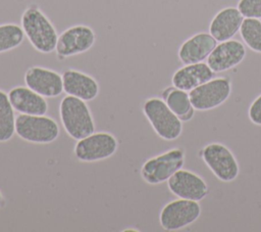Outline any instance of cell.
<instances>
[{
  "mask_svg": "<svg viewBox=\"0 0 261 232\" xmlns=\"http://www.w3.org/2000/svg\"><path fill=\"white\" fill-rule=\"evenodd\" d=\"M238 9L245 18H261V0H240Z\"/></svg>",
  "mask_w": 261,
  "mask_h": 232,
  "instance_id": "cell-23",
  "label": "cell"
},
{
  "mask_svg": "<svg viewBox=\"0 0 261 232\" xmlns=\"http://www.w3.org/2000/svg\"><path fill=\"white\" fill-rule=\"evenodd\" d=\"M250 121L258 126H261V94L258 95L251 103L248 110Z\"/></svg>",
  "mask_w": 261,
  "mask_h": 232,
  "instance_id": "cell-24",
  "label": "cell"
},
{
  "mask_svg": "<svg viewBox=\"0 0 261 232\" xmlns=\"http://www.w3.org/2000/svg\"><path fill=\"white\" fill-rule=\"evenodd\" d=\"M169 191L178 198L200 201L208 194V186L204 179L196 173L180 169L167 181Z\"/></svg>",
  "mask_w": 261,
  "mask_h": 232,
  "instance_id": "cell-11",
  "label": "cell"
},
{
  "mask_svg": "<svg viewBox=\"0 0 261 232\" xmlns=\"http://www.w3.org/2000/svg\"><path fill=\"white\" fill-rule=\"evenodd\" d=\"M143 112L156 134L167 141L177 139L182 132V121L168 107L163 99L148 98L143 104Z\"/></svg>",
  "mask_w": 261,
  "mask_h": 232,
  "instance_id": "cell-3",
  "label": "cell"
},
{
  "mask_svg": "<svg viewBox=\"0 0 261 232\" xmlns=\"http://www.w3.org/2000/svg\"><path fill=\"white\" fill-rule=\"evenodd\" d=\"M217 45L210 33H198L187 39L178 49V58L184 64L202 62Z\"/></svg>",
  "mask_w": 261,
  "mask_h": 232,
  "instance_id": "cell-15",
  "label": "cell"
},
{
  "mask_svg": "<svg viewBox=\"0 0 261 232\" xmlns=\"http://www.w3.org/2000/svg\"><path fill=\"white\" fill-rule=\"evenodd\" d=\"M59 126L55 120L45 114H22L15 117V134L24 141L48 144L59 136Z\"/></svg>",
  "mask_w": 261,
  "mask_h": 232,
  "instance_id": "cell-4",
  "label": "cell"
},
{
  "mask_svg": "<svg viewBox=\"0 0 261 232\" xmlns=\"http://www.w3.org/2000/svg\"><path fill=\"white\" fill-rule=\"evenodd\" d=\"M63 92L85 101L95 99L99 94V84L90 75L69 68L62 74Z\"/></svg>",
  "mask_w": 261,
  "mask_h": 232,
  "instance_id": "cell-14",
  "label": "cell"
},
{
  "mask_svg": "<svg viewBox=\"0 0 261 232\" xmlns=\"http://www.w3.org/2000/svg\"><path fill=\"white\" fill-rule=\"evenodd\" d=\"M59 117L65 132L75 140L85 138L95 131L93 115L83 99L64 96L60 101Z\"/></svg>",
  "mask_w": 261,
  "mask_h": 232,
  "instance_id": "cell-2",
  "label": "cell"
},
{
  "mask_svg": "<svg viewBox=\"0 0 261 232\" xmlns=\"http://www.w3.org/2000/svg\"><path fill=\"white\" fill-rule=\"evenodd\" d=\"M24 83L45 98L57 97L63 92L62 75L48 67L38 65L29 67L24 74Z\"/></svg>",
  "mask_w": 261,
  "mask_h": 232,
  "instance_id": "cell-12",
  "label": "cell"
},
{
  "mask_svg": "<svg viewBox=\"0 0 261 232\" xmlns=\"http://www.w3.org/2000/svg\"><path fill=\"white\" fill-rule=\"evenodd\" d=\"M184 164V150L172 148L147 159L141 168V176L146 183L158 185L167 182L174 173L182 169Z\"/></svg>",
  "mask_w": 261,
  "mask_h": 232,
  "instance_id": "cell-5",
  "label": "cell"
},
{
  "mask_svg": "<svg viewBox=\"0 0 261 232\" xmlns=\"http://www.w3.org/2000/svg\"><path fill=\"white\" fill-rule=\"evenodd\" d=\"M163 100L182 122L190 121L193 118L195 108L192 105L190 95L187 91L174 86L168 87L163 92Z\"/></svg>",
  "mask_w": 261,
  "mask_h": 232,
  "instance_id": "cell-19",
  "label": "cell"
},
{
  "mask_svg": "<svg viewBox=\"0 0 261 232\" xmlns=\"http://www.w3.org/2000/svg\"><path fill=\"white\" fill-rule=\"evenodd\" d=\"M3 201H4V199H3V195H2V193L0 192V206L3 204Z\"/></svg>",
  "mask_w": 261,
  "mask_h": 232,
  "instance_id": "cell-25",
  "label": "cell"
},
{
  "mask_svg": "<svg viewBox=\"0 0 261 232\" xmlns=\"http://www.w3.org/2000/svg\"><path fill=\"white\" fill-rule=\"evenodd\" d=\"M244 18L238 7H225L218 11L212 18L209 26V33L216 41L222 42L229 40L240 31Z\"/></svg>",
  "mask_w": 261,
  "mask_h": 232,
  "instance_id": "cell-17",
  "label": "cell"
},
{
  "mask_svg": "<svg viewBox=\"0 0 261 232\" xmlns=\"http://www.w3.org/2000/svg\"><path fill=\"white\" fill-rule=\"evenodd\" d=\"M8 97L15 111L22 114L43 115L48 111V102L28 86H16L8 92Z\"/></svg>",
  "mask_w": 261,
  "mask_h": 232,
  "instance_id": "cell-16",
  "label": "cell"
},
{
  "mask_svg": "<svg viewBox=\"0 0 261 232\" xmlns=\"http://www.w3.org/2000/svg\"><path fill=\"white\" fill-rule=\"evenodd\" d=\"M231 93V82L228 78H212L189 92L193 107L196 110H210L224 103Z\"/></svg>",
  "mask_w": 261,
  "mask_h": 232,
  "instance_id": "cell-8",
  "label": "cell"
},
{
  "mask_svg": "<svg viewBox=\"0 0 261 232\" xmlns=\"http://www.w3.org/2000/svg\"><path fill=\"white\" fill-rule=\"evenodd\" d=\"M201 155L206 166L220 181L230 182L238 177L240 172L238 160L224 144L209 143L203 148Z\"/></svg>",
  "mask_w": 261,
  "mask_h": 232,
  "instance_id": "cell-9",
  "label": "cell"
},
{
  "mask_svg": "<svg viewBox=\"0 0 261 232\" xmlns=\"http://www.w3.org/2000/svg\"><path fill=\"white\" fill-rule=\"evenodd\" d=\"M15 133L14 108L8 97L0 89V142H6L12 138Z\"/></svg>",
  "mask_w": 261,
  "mask_h": 232,
  "instance_id": "cell-20",
  "label": "cell"
},
{
  "mask_svg": "<svg viewBox=\"0 0 261 232\" xmlns=\"http://www.w3.org/2000/svg\"><path fill=\"white\" fill-rule=\"evenodd\" d=\"M245 56V45L241 41L229 39L215 46L207 57V64L214 73H221L240 64Z\"/></svg>",
  "mask_w": 261,
  "mask_h": 232,
  "instance_id": "cell-13",
  "label": "cell"
},
{
  "mask_svg": "<svg viewBox=\"0 0 261 232\" xmlns=\"http://www.w3.org/2000/svg\"><path fill=\"white\" fill-rule=\"evenodd\" d=\"M20 26L31 45L41 53L55 51L58 34L48 16L36 4L29 5L21 14Z\"/></svg>",
  "mask_w": 261,
  "mask_h": 232,
  "instance_id": "cell-1",
  "label": "cell"
},
{
  "mask_svg": "<svg viewBox=\"0 0 261 232\" xmlns=\"http://www.w3.org/2000/svg\"><path fill=\"white\" fill-rule=\"evenodd\" d=\"M21 26L13 22L0 24V53L17 48L24 40Z\"/></svg>",
  "mask_w": 261,
  "mask_h": 232,
  "instance_id": "cell-21",
  "label": "cell"
},
{
  "mask_svg": "<svg viewBox=\"0 0 261 232\" xmlns=\"http://www.w3.org/2000/svg\"><path fill=\"white\" fill-rule=\"evenodd\" d=\"M201 215L198 201L178 198L166 203L160 212L159 222L166 231H177L196 222Z\"/></svg>",
  "mask_w": 261,
  "mask_h": 232,
  "instance_id": "cell-7",
  "label": "cell"
},
{
  "mask_svg": "<svg viewBox=\"0 0 261 232\" xmlns=\"http://www.w3.org/2000/svg\"><path fill=\"white\" fill-rule=\"evenodd\" d=\"M240 33L245 44L253 51L261 53V20L244 18Z\"/></svg>",
  "mask_w": 261,
  "mask_h": 232,
  "instance_id": "cell-22",
  "label": "cell"
},
{
  "mask_svg": "<svg viewBox=\"0 0 261 232\" xmlns=\"http://www.w3.org/2000/svg\"><path fill=\"white\" fill-rule=\"evenodd\" d=\"M214 72L205 62L185 64L174 72L171 78L172 85L190 92L214 77Z\"/></svg>",
  "mask_w": 261,
  "mask_h": 232,
  "instance_id": "cell-18",
  "label": "cell"
},
{
  "mask_svg": "<svg viewBox=\"0 0 261 232\" xmlns=\"http://www.w3.org/2000/svg\"><path fill=\"white\" fill-rule=\"evenodd\" d=\"M117 148L118 142L112 134L97 132L77 140L73 151L80 161L94 163L109 158Z\"/></svg>",
  "mask_w": 261,
  "mask_h": 232,
  "instance_id": "cell-6",
  "label": "cell"
},
{
  "mask_svg": "<svg viewBox=\"0 0 261 232\" xmlns=\"http://www.w3.org/2000/svg\"><path fill=\"white\" fill-rule=\"evenodd\" d=\"M96 41L94 30L86 25H74L58 35L55 52L59 59H65L90 50Z\"/></svg>",
  "mask_w": 261,
  "mask_h": 232,
  "instance_id": "cell-10",
  "label": "cell"
}]
</instances>
